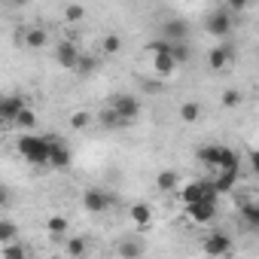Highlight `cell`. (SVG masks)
I'll list each match as a JSON object with an SVG mask.
<instances>
[{
    "label": "cell",
    "instance_id": "obj_1",
    "mask_svg": "<svg viewBox=\"0 0 259 259\" xmlns=\"http://www.w3.org/2000/svg\"><path fill=\"white\" fill-rule=\"evenodd\" d=\"M16 150L19 156L34 165V168H49V138H40V135H25L16 141Z\"/></svg>",
    "mask_w": 259,
    "mask_h": 259
},
{
    "label": "cell",
    "instance_id": "obj_2",
    "mask_svg": "<svg viewBox=\"0 0 259 259\" xmlns=\"http://www.w3.org/2000/svg\"><path fill=\"white\" fill-rule=\"evenodd\" d=\"M141 98L138 95H132V92H116L113 98H110V110L125 122V125H132L138 116H141Z\"/></svg>",
    "mask_w": 259,
    "mask_h": 259
},
{
    "label": "cell",
    "instance_id": "obj_3",
    "mask_svg": "<svg viewBox=\"0 0 259 259\" xmlns=\"http://www.w3.org/2000/svg\"><path fill=\"white\" fill-rule=\"evenodd\" d=\"M204 253L210 256V259H223V256H229L232 253V247H235V241H232V235L229 232H223V229H210L207 235H204Z\"/></svg>",
    "mask_w": 259,
    "mask_h": 259
},
{
    "label": "cell",
    "instance_id": "obj_4",
    "mask_svg": "<svg viewBox=\"0 0 259 259\" xmlns=\"http://www.w3.org/2000/svg\"><path fill=\"white\" fill-rule=\"evenodd\" d=\"M232 28H235V16L226 10V7H220V10H213L207 19H204V31L210 34V37H229L232 34Z\"/></svg>",
    "mask_w": 259,
    "mask_h": 259
},
{
    "label": "cell",
    "instance_id": "obj_5",
    "mask_svg": "<svg viewBox=\"0 0 259 259\" xmlns=\"http://www.w3.org/2000/svg\"><path fill=\"white\" fill-rule=\"evenodd\" d=\"M110 201H113V195H110L107 189H101V186H89V189L82 192V207H85L89 213H104V210L110 207Z\"/></svg>",
    "mask_w": 259,
    "mask_h": 259
},
{
    "label": "cell",
    "instance_id": "obj_6",
    "mask_svg": "<svg viewBox=\"0 0 259 259\" xmlns=\"http://www.w3.org/2000/svg\"><path fill=\"white\" fill-rule=\"evenodd\" d=\"M79 46L73 43V40H61L58 46H55V61L64 67V70H73L76 67V61H79Z\"/></svg>",
    "mask_w": 259,
    "mask_h": 259
},
{
    "label": "cell",
    "instance_id": "obj_7",
    "mask_svg": "<svg viewBox=\"0 0 259 259\" xmlns=\"http://www.w3.org/2000/svg\"><path fill=\"white\" fill-rule=\"evenodd\" d=\"M46 43H49V31L43 25H28L25 28V34H22V46L25 49L37 52V49H46Z\"/></svg>",
    "mask_w": 259,
    "mask_h": 259
},
{
    "label": "cell",
    "instance_id": "obj_8",
    "mask_svg": "<svg viewBox=\"0 0 259 259\" xmlns=\"http://www.w3.org/2000/svg\"><path fill=\"white\" fill-rule=\"evenodd\" d=\"M232 58H235V46H229V43H223V46H213L210 52H207V67L210 70H226L229 64H232Z\"/></svg>",
    "mask_w": 259,
    "mask_h": 259
},
{
    "label": "cell",
    "instance_id": "obj_9",
    "mask_svg": "<svg viewBox=\"0 0 259 259\" xmlns=\"http://www.w3.org/2000/svg\"><path fill=\"white\" fill-rule=\"evenodd\" d=\"M186 217H189L192 223L204 226V223H210V220L217 217V201H210V198H204V201H195V204H189V207H186Z\"/></svg>",
    "mask_w": 259,
    "mask_h": 259
},
{
    "label": "cell",
    "instance_id": "obj_10",
    "mask_svg": "<svg viewBox=\"0 0 259 259\" xmlns=\"http://www.w3.org/2000/svg\"><path fill=\"white\" fill-rule=\"evenodd\" d=\"M28 107V101L22 95H7V98H0V119H4L7 125H13V119Z\"/></svg>",
    "mask_w": 259,
    "mask_h": 259
},
{
    "label": "cell",
    "instance_id": "obj_11",
    "mask_svg": "<svg viewBox=\"0 0 259 259\" xmlns=\"http://www.w3.org/2000/svg\"><path fill=\"white\" fill-rule=\"evenodd\" d=\"M46 138H49V168H58V171L67 168L70 165V150L55 135H46Z\"/></svg>",
    "mask_w": 259,
    "mask_h": 259
},
{
    "label": "cell",
    "instance_id": "obj_12",
    "mask_svg": "<svg viewBox=\"0 0 259 259\" xmlns=\"http://www.w3.org/2000/svg\"><path fill=\"white\" fill-rule=\"evenodd\" d=\"M116 253H119V259H144L147 247H144V241H141V238L128 235V238H122V241L116 244Z\"/></svg>",
    "mask_w": 259,
    "mask_h": 259
},
{
    "label": "cell",
    "instance_id": "obj_13",
    "mask_svg": "<svg viewBox=\"0 0 259 259\" xmlns=\"http://www.w3.org/2000/svg\"><path fill=\"white\" fill-rule=\"evenodd\" d=\"M186 37H189V25H186V22H180V19L165 22L162 40H168V43H186Z\"/></svg>",
    "mask_w": 259,
    "mask_h": 259
},
{
    "label": "cell",
    "instance_id": "obj_14",
    "mask_svg": "<svg viewBox=\"0 0 259 259\" xmlns=\"http://www.w3.org/2000/svg\"><path fill=\"white\" fill-rule=\"evenodd\" d=\"M238 217H241V223L250 229V232H256L259 229V201L253 198V192H250V198L241 204V210H238Z\"/></svg>",
    "mask_w": 259,
    "mask_h": 259
},
{
    "label": "cell",
    "instance_id": "obj_15",
    "mask_svg": "<svg viewBox=\"0 0 259 259\" xmlns=\"http://www.w3.org/2000/svg\"><path fill=\"white\" fill-rule=\"evenodd\" d=\"M217 171H235L241 174V156L235 147H223L220 144V162H217Z\"/></svg>",
    "mask_w": 259,
    "mask_h": 259
},
{
    "label": "cell",
    "instance_id": "obj_16",
    "mask_svg": "<svg viewBox=\"0 0 259 259\" xmlns=\"http://www.w3.org/2000/svg\"><path fill=\"white\" fill-rule=\"evenodd\" d=\"M213 177H210V186H213V192L220 195V192H232L235 186H238V174L235 171H210Z\"/></svg>",
    "mask_w": 259,
    "mask_h": 259
},
{
    "label": "cell",
    "instance_id": "obj_17",
    "mask_svg": "<svg viewBox=\"0 0 259 259\" xmlns=\"http://www.w3.org/2000/svg\"><path fill=\"white\" fill-rule=\"evenodd\" d=\"M195 159H198V165L217 171V162H220V144H204V147H198V150H195Z\"/></svg>",
    "mask_w": 259,
    "mask_h": 259
},
{
    "label": "cell",
    "instance_id": "obj_18",
    "mask_svg": "<svg viewBox=\"0 0 259 259\" xmlns=\"http://www.w3.org/2000/svg\"><path fill=\"white\" fill-rule=\"evenodd\" d=\"M156 189H159V192H177V189H180V174H177L174 168L159 171V174H156Z\"/></svg>",
    "mask_w": 259,
    "mask_h": 259
},
{
    "label": "cell",
    "instance_id": "obj_19",
    "mask_svg": "<svg viewBox=\"0 0 259 259\" xmlns=\"http://www.w3.org/2000/svg\"><path fill=\"white\" fill-rule=\"evenodd\" d=\"M64 250H67L70 259H85V256H89V238H82V235H70V238L64 241Z\"/></svg>",
    "mask_w": 259,
    "mask_h": 259
},
{
    "label": "cell",
    "instance_id": "obj_20",
    "mask_svg": "<svg viewBox=\"0 0 259 259\" xmlns=\"http://www.w3.org/2000/svg\"><path fill=\"white\" fill-rule=\"evenodd\" d=\"M46 232H49L52 238H67L70 223L64 220V213H52V217H46Z\"/></svg>",
    "mask_w": 259,
    "mask_h": 259
},
{
    "label": "cell",
    "instance_id": "obj_21",
    "mask_svg": "<svg viewBox=\"0 0 259 259\" xmlns=\"http://www.w3.org/2000/svg\"><path fill=\"white\" fill-rule=\"evenodd\" d=\"M132 220H135L141 229H147V226L153 223V207H150L147 201H135V204H132Z\"/></svg>",
    "mask_w": 259,
    "mask_h": 259
},
{
    "label": "cell",
    "instance_id": "obj_22",
    "mask_svg": "<svg viewBox=\"0 0 259 259\" xmlns=\"http://www.w3.org/2000/svg\"><path fill=\"white\" fill-rule=\"evenodd\" d=\"M180 119L186 122V125H195L198 119H201V104L198 101H186V104H180Z\"/></svg>",
    "mask_w": 259,
    "mask_h": 259
},
{
    "label": "cell",
    "instance_id": "obj_23",
    "mask_svg": "<svg viewBox=\"0 0 259 259\" xmlns=\"http://www.w3.org/2000/svg\"><path fill=\"white\" fill-rule=\"evenodd\" d=\"M95 122V116L89 113V110H73L70 116H67V125L73 128V132H82V128H89Z\"/></svg>",
    "mask_w": 259,
    "mask_h": 259
},
{
    "label": "cell",
    "instance_id": "obj_24",
    "mask_svg": "<svg viewBox=\"0 0 259 259\" xmlns=\"http://www.w3.org/2000/svg\"><path fill=\"white\" fill-rule=\"evenodd\" d=\"M153 70H156L159 76H171V73L177 70V64H174V58L165 52V55H153Z\"/></svg>",
    "mask_w": 259,
    "mask_h": 259
},
{
    "label": "cell",
    "instance_id": "obj_25",
    "mask_svg": "<svg viewBox=\"0 0 259 259\" xmlns=\"http://www.w3.org/2000/svg\"><path fill=\"white\" fill-rule=\"evenodd\" d=\"M0 259H31V256H28V247H25V244L13 241V244H4V247H0Z\"/></svg>",
    "mask_w": 259,
    "mask_h": 259
},
{
    "label": "cell",
    "instance_id": "obj_26",
    "mask_svg": "<svg viewBox=\"0 0 259 259\" xmlns=\"http://www.w3.org/2000/svg\"><path fill=\"white\" fill-rule=\"evenodd\" d=\"M61 16H64V22H67V25H79V22L89 16V10H85V7H79V4H67V7L61 10Z\"/></svg>",
    "mask_w": 259,
    "mask_h": 259
},
{
    "label": "cell",
    "instance_id": "obj_27",
    "mask_svg": "<svg viewBox=\"0 0 259 259\" xmlns=\"http://www.w3.org/2000/svg\"><path fill=\"white\" fill-rule=\"evenodd\" d=\"M13 241H19V226L13 220H0V247L13 244Z\"/></svg>",
    "mask_w": 259,
    "mask_h": 259
},
{
    "label": "cell",
    "instance_id": "obj_28",
    "mask_svg": "<svg viewBox=\"0 0 259 259\" xmlns=\"http://www.w3.org/2000/svg\"><path fill=\"white\" fill-rule=\"evenodd\" d=\"M101 52H104V55H116V52H122V37H119V34H104V40H101Z\"/></svg>",
    "mask_w": 259,
    "mask_h": 259
},
{
    "label": "cell",
    "instance_id": "obj_29",
    "mask_svg": "<svg viewBox=\"0 0 259 259\" xmlns=\"http://www.w3.org/2000/svg\"><path fill=\"white\" fill-rule=\"evenodd\" d=\"M168 55L174 58V64H186L189 61V43H171V49H168Z\"/></svg>",
    "mask_w": 259,
    "mask_h": 259
},
{
    "label": "cell",
    "instance_id": "obj_30",
    "mask_svg": "<svg viewBox=\"0 0 259 259\" xmlns=\"http://www.w3.org/2000/svg\"><path fill=\"white\" fill-rule=\"evenodd\" d=\"M241 101H244V95H241L238 89H226V92L220 95V104H223L226 110H232V107H241Z\"/></svg>",
    "mask_w": 259,
    "mask_h": 259
},
{
    "label": "cell",
    "instance_id": "obj_31",
    "mask_svg": "<svg viewBox=\"0 0 259 259\" xmlns=\"http://www.w3.org/2000/svg\"><path fill=\"white\" fill-rule=\"evenodd\" d=\"M13 125H16V128H34V125H37V113H34L31 107H25V110L13 119Z\"/></svg>",
    "mask_w": 259,
    "mask_h": 259
},
{
    "label": "cell",
    "instance_id": "obj_32",
    "mask_svg": "<svg viewBox=\"0 0 259 259\" xmlns=\"http://www.w3.org/2000/svg\"><path fill=\"white\" fill-rule=\"evenodd\" d=\"M98 122H101L104 128H125V122H122V119H119V116H116V113H113L110 107H107V110H104V113L98 116Z\"/></svg>",
    "mask_w": 259,
    "mask_h": 259
},
{
    "label": "cell",
    "instance_id": "obj_33",
    "mask_svg": "<svg viewBox=\"0 0 259 259\" xmlns=\"http://www.w3.org/2000/svg\"><path fill=\"white\" fill-rule=\"evenodd\" d=\"M79 76H89L92 70H95V58H85V55H79V61H76V67H73Z\"/></svg>",
    "mask_w": 259,
    "mask_h": 259
},
{
    "label": "cell",
    "instance_id": "obj_34",
    "mask_svg": "<svg viewBox=\"0 0 259 259\" xmlns=\"http://www.w3.org/2000/svg\"><path fill=\"white\" fill-rule=\"evenodd\" d=\"M10 204H13V192L7 183H0V207H10Z\"/></svg>",
    "mask_w": 259,
    "mask_h": 259
},
{
    "label": "cell",
    "instance_id": "obj_35",
    "mask_svg": "<svg viewBox=\"0 0 259 259\" xmlns=\"http://www.w3.org/2000/svg\"><path fill=\"white\" fill-rule=\"evenodd\" d=\"M4 128H10V125H7V122H0V132H4Z\"/></svg>",
    "mask_w": 259,
    "mask_h": 259
}]
</instances>
